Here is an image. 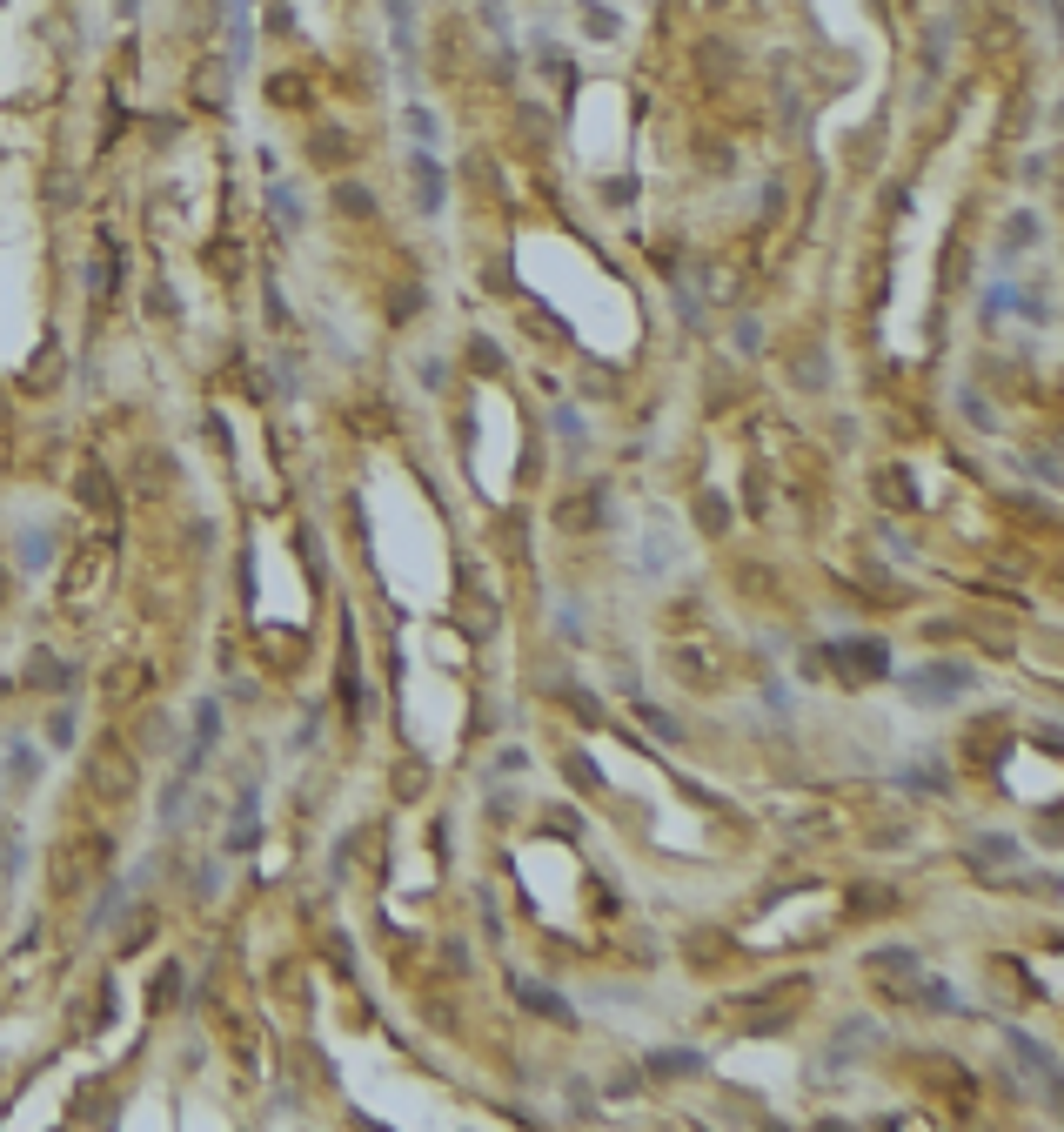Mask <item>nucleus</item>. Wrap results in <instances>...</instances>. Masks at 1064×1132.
Returning <instances> with one entry per match:
<instances>
[{
  "instance_id": "423d86ee",
  "label": "nucleus",
  "mask_w": 1064,
  "mask_h": 1132,
  "mask_svg": "<svg viewBox=\"0 0 1064 1132\" xmlns=\"http://www.w3.org/2000/svg\"><path fill=\"white\" fill-rule=\"evenodd\" d=\"M195 94H201V101H215V94L228 101V74H221V67L208 61V67H201V81H195Z\"/></svg>"
},
{
  "instance_id": "7ed1b4c3",
  "label": "nucleus",
  "mask_w": 1064,
  "mask_h": 1132,
  "mask_svg": "<svg viewBox=\"0 0 1064 1132\" xmlns=\"http://www.w3.org/2000/svg\"><path fill=\"white\" fill-rule=\"evenodd\" d=\"M650 1072L657 1079H689V1072H710L703 1052H650Z\"/></svg>"
},
{
  "instance_id": "1a4fd4ad",
  "label": "nucleus",
  "mask_w": 1064,
  "mask_h": 1132,
  "mask_svg": "<svg viewBox=\"0 0 1064 1132\" xmlns=\"http://www.w3.org/2000/svg\"><path fill=\"white\" fill-rule=\"evenodd\" d=\"M268 101H301V81H295V74H281V81H268Z\"/></svg>"
},
{
  "instance_id": "39448f33",
  "label": "nucleus",
  "mask_w": 1064,
  "mask_h": 1132,
  "mask_svg": "<svg viewBox=\"0 0 1064 1132\" xmlns=\"http://www.w3.org/2000/svg\"><path fill=\"white\" fill-rule=\"evenodd\" d=\"M891 905H897V898H891L884 884H857V891H850V911H864V918H884Z\"/></svg>"
},
{
  "instance_id": "6e6552de",
  "label": "nucleus",
  "mask_w": 1064,
  "mask_h": 1132,
  "mask_svg": "<svg viewBox=\"0 0 1064 1132\" xmlns=\"http://www.w3.org/2000/svg\"><path fill=\"white\" fill-rule=\"evenodd\" d=\"M636 717H643V724H650V730H663V737H676V724H669V717H663V710H657V704H650V698H643V704H636Z\"/></svg>"
},
{
  "instance_id": "f03ea898",
  "label": "nucleus",
  "mask_w": 1064,
  "mask_h": 1132,
  "mask_svg": "<svg viewBox=\"0 0 1064 1132\" xmlns=\"http://www.w3.org/2000/svg\"><path fill=\"white\" fill-rule=\"evenodd\" d=\"M904 684H911L918 704H950L957 691H971V671L964 664H931V671H911Z\"/></svg>"
},
{
  "instance_id": "f257e3e1",
  "label": "nucleus",
  "mask_w": 1064,
  "mask_h": 1132,
  "mask_svg": "<svg viewBox=\"0 0 1064 1132\" xmlns=\"http://www.w3.org/2000/svg\"><path fill=\"white\" fill-rule=\"evenodd\" d=\"M830 664H837L850 684H864V677H884V671H891V650H884L877 637H837V644H830Z\"/></svg>"
},
{
  "instance_id": "0eeeda50",
  "label": "nucleus",
  "mask_w": 1064,
  "mask_h": 1132,
  "mask_svg": "<svg viewBox=\"0 0 1064 1132\" xmlns=\"http://www.w3.org/2000/svg\"><path fill=\"white\" fill-rule=\"evenodd\" d=\"M696 523H710V530H723V523H730V510H723V496H703V503H696Z\"/></svg>"
},
{
  "instance_id": "9d476101",
  "label": "nucleus",
  "mask_w": 1064,
  "mask_h": 1132,
  "mask_svg": "<svg viewBox=\"0 0 1064 1132\" xmlns=\"http://www.w3.org/2000/svg\"><path fill=\"white\" fill-rule=\"evenodd\" d=\"M81 496H88V503H108V476H101V469H88V483H81Z\"/></svg>"
},
{
  "instance_id": "20e7f679",
  "label": "nucleus",
  "mask_w": 1064,
  "mask_h": 1132,
  "mask_svg": "<svg viewBox=\"0 0 1064 1132\" xmlns=\"http://www.w3.org/2000/svg\"><path fill=\"white\" fill-rule=\"evenodd\" d=\"M516 991H523V1005H530V1012L556 1018V1025H576V1018H569V1005H562V998H556L549 986H530V979H516Z\"/></svg>"
}]
</instances>
